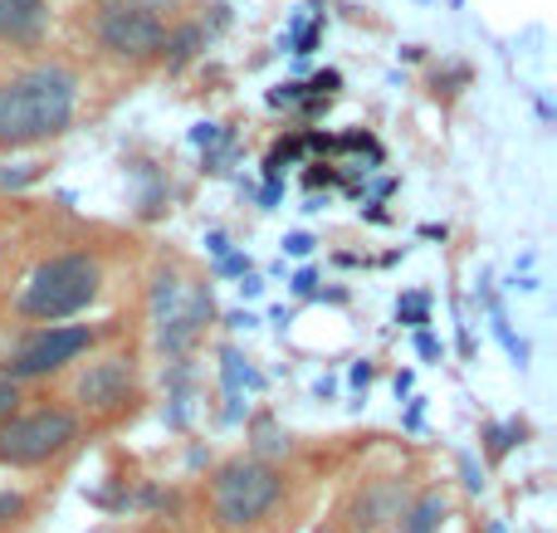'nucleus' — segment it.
<instances>
[{
    "label": "nucleus",
    "instance_id": "obj_1",
    "mask_svg": "<svg viewBox=\"0 0 557 533\" xmlns=\"http://www.w3.org/2000/svg\"><path fill=\"white\" fill-rule=\"evenodd\" d=\"M78 113V74L59 59L25 64L0 78V147H35L64 137Z\"/></svg>",
    "mask_w": 557,
    "mask_h": 533
},
{
    "label": "nucleus",
    "instance_id": "obj_2",
    "mask_svg": "<svg viewBox=\"0 0 557 533\" xmlns=\"http://www.w3.org/2000/svg\"><path fill=\"white\" fill-rule=\"evenodd\" d=\"M103 294V264L94 250H59L29 270V280L15 294V313L35 329L69 323Z\"/></svg>",
    "mask_w": 557,
    "mask_h": 533
},
{
    "label": "nucleus",
    "instance_id": "obj_3",
    "mask_svg": "<svg viewBox=\"0 0 557 533\" xmlns=\"http://www.w3.org/2000/svg\"><path fill=\"white\" fill-rule=\"evenodd\" d=\"M284 499V470L260 456L225 460L211 475V519L221 533H255Z\"/></svg>",
    "mask_w": 557,
    "mask_h": 533
},
{
    "label": "nucleus",
    "instance_id": "obj_4",
    "mask_svg": "<svg viewBox=\"0 0 557 533\" xmlns=\"http://www.w3.org/2000/svg\"><path fill=\"white\" fill-rule=\"evenodd\" d=\"M108 338L103 323H54V329H29L15 338V348L0 358V377L25 387V382H39V377H54L64 372L69 362L88 358L98 343Z\"/></svg>",
    "mask_w": 557,
    "mask_h": 533
},
{
    "label": "nucleus",
    "instance_id": "obj_5",
    "mask_svg": "<svg viewBox=\"0 0 557 533\" xmlns=\"http://www.w3.org/2000/svg\"><path fill=\"white\" fill-rule=\"evenodd\" d=\"M84 417L74 407H35L20 411L0 426V466L10 470H39L49 460L69 456L84 441Z\"/></svg>",
    "mask_w": 557,
    "mask_h": 533
},
{
    "label": "nucleus",
    "instance_id": "obj_6",
    "mask_svg": "<svg viewBox=\"0 0 557 533\" xmlns=\"http://www.w3.org/2000/svg\"><path fill=\"white\" fill-rule=\"evenodd\" d=\"M69 397H74L78 417H117L137 401V352L127 343L103 352H88V362L69 377Z\"/></svg>",
    "mask_w": 557,
    "mask_h": 533
},
{
    "label": "nucleus",
    "instance_id": "obj_7",
    "mask_svg": "<svg viewBox=\"0 0 557 533\" xmlns=\"http://www.w3.org/2000/svg\"><path fill=\"white\" fill-rule=\"evenodd\" d=\"M215 303H211V289L206 284H182L172 270H162L152 280V329H157V348L162 352H186L196 338H201V329L211 323Z\"/></svg>",
    "mask_w": 557,
    "mask_h": 533
},
{
    "label": "nucleus",
    "instance_id": "obj_8",
    "mask_svg": "<svg viewBox=\"0 0 557 533\" xmlns=\"http://www.w3.org/2000/svg\"><path fill=\"white\" fill-rule=\"evenodd\" d=\"M88 29H94V45L103 49L108 59H117V64H152V59H162L166 29L172 25H166L162 15H152V10L98 5Z\"/></svg>",
    "mask_w": 557,
    "mask_h": 533
},
{
    "label": "nucleus",
    "instance_id": "obj_9",
    "mask_svg": "<svg viewBox=\"0 0 557 533\" xmlns=\"http://www.w3.org/2000/svg\"><path fill=\"white\" fill-rule=\"evenodd\" d=\"M49 35V0H0V49H39Z\"/></svg>",
    "mask_w": 557,
    "mask_h": 533
},
{
    "label": "nucleus",
    "instance_id": "obj_10",
    "mask_svg": "<svg viewBox=\"0 0 557 533\" xmlns=\"http://www.w3.org/2000/svg\"><path fill=\"white\" fill-rule=\"evenodd\" d=\"M406 505H411V499H406V489L396 485V480H376V485H367L362 495L352 499V515L347 519H352L357 533H382L401 519Z\"/></svg>",
    "mask_w": 557,
    "mask_h": 533
},
{
    "label": "nucleus",
    "instance_id": "obj_11",
    "mask_svg": "<svg viewBox=\"0 0 557 533\" xmlns=\"http://www.w3.org/2000/svg\"><path fill=\"white\" fill-rule=\"evenodd\" d=\"M445 515H450V499L441 495V489H425L421 499H411V505L401 509V519H396V533H441Z\"/></svg>",
    "mask_w": 557,
    "mask_h": 533
},
{
    "label": "nucleus",
    "instance_id": "obj_12",
    "mask_svg": "<svg viewBox=\"0 0 557 533\" xmlns=\"http://www.w3.org/2000/svg\"><path fill=\"white\" fill-rule=\"evenodd\" d=\"M201 45H206V25H196V20H186V25H172V29H166V49H162L166 69H182Z\"/></svg>",
    "mask_w": 557,
    "mask_h": 533
},
{
    "label": "nucleus",
    "instance_id": "obj_13",
    "mask_svg": "<svg viewBox=\"0 0 557 533\" xmlns=\"http://www.w3.org/2000/svg\"><path fill=\"white\" fill-rule=\"evenodd\" d=\"M25 509H29L25 495H15V489H0V529L20 524V519H25Z\"/></svg>",
    "mask_w": 557,
    "mask_h": 533
},
{
    "label": "nucleus",
    "instance_id": "obj_14",
    "mask_svg": "<svg viewBox=\"0 0 557 533\" xmlns=\"http://www.w3.org/2000/svg\"><path fill=\"white\" fill-rule=\"evenodd\" d=\"M98 5H123V10H152V15H172V10H182L186 0H98Z\"/></svg>",
    "mask_w": 557,
    "mask_h": 533
},
{
    "label": "nucleus",
    "instance_id": "obj_15",
    "mask_svg": "<svg viewBox=\"0 0 557 533\" xmlns=\"http://www.w3.org/2000/svg\"><path fill=\"white\" fill-rule=\"evenodd\" d=\"M20 401H25V387H15V382L0 377V426H5L10 417H20Z\"/></svg>",
    "mask_w": 557,
    "mask_h": 533
},
{
    "label": "nucleus",
    "instance_id": "obj_16",
    "mask_svg": "<svg viewBox=\"0 0 557 533\" xmlns=\"http://www.w3.org/2000/svg\"><path fill=\"white\" fill-rule=\"evenodd\" d=\"M425 309H431V303H425V294H411V299L396 303V313H401L411 329H421V323H425Z\"/></svg>",
    "mask_w": 557,
    "mask_h": 533
},
{
    "label": "nucleus",
    "instance_id": "obj_17",
    "mask_svg": "<svg viewBox=\"0 0 557 533\" xmlns=\"http://www.w3.org/2000/svg\"><path fill=\"white\" fill-rule=\"evenodd\" d=\"M39 172H45V166H35V162L20 166V172H0V186H25V182H35Z\"/></svg>",
    "mask_w": 557,
    "mask_h": 533
},
{
    "label": "nucleus",
    "instance_id": "obj_18",
    "mask_svg": "<svg viewBox=\"0 0 557 533\" xmlns=\"http://www.w3.org/2000/svg\"><path fill=\"white\" fill-rule=\"evenodd\" d=\"M318 29H323V25H318V20H313V25H304V29H298V39H294V54H308V49L318 45Z\"/></svg>",
    "mask_w": 557,
    "mask_h": 533
},
{
    "label": "nucleus",
    "instance_id": "obj_19",
    "mask_svg": "<svg viewBox=\"0 0 557 533\" xmlns=\"http://www.w3.org/2000/svg\"><path fill=\"white\" fill-rule=\"evenodd\" d=\"M284 250H288V255H308V250H313V240H308V235H288Z\"/></svg>",
    "mask_w": 557,
    "mask_h": 533
},
{
    "label": "nucleus",
    "instance_id": "obj_20",
    "mask_svg": "<svg viewBox=\"0 0 557 533\" xmlns=\"http://www.w3.org/2000/svg\"><path fill=\"white\" fill-rule=\"evenodd\" d=\"M308 289H313V270H298L294 274V294H308Z\"/></svg>",
    "mask_w": 557,
    "mask_h": 533
}]
</instances>
